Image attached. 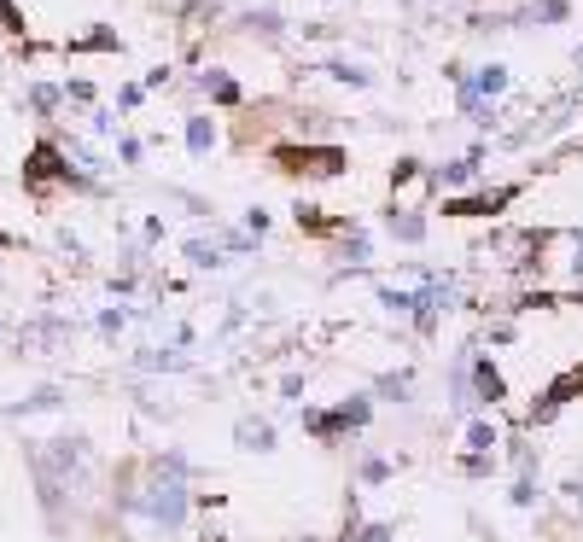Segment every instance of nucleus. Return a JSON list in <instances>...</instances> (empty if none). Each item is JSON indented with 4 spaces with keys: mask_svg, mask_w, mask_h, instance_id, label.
Listing matches in <instances>:
<instances>
[{
    "mask_svg": "<svg viewBox=\"0 0 583 542\" xmlns=\"http://www.w3.org/2000/svg\"><path fill=\"white\" fill-rule=\"evenodd\" d=\"M467 356H473V350H461V356H455V368H449V408H455V414H467V408H473V379H467Z\"/></svg>",
    "mask_w": 583,
    "mask_h": 542,
    "instance_id": "9b49d317",
    "label": "nucleus"
},
{
    "mask_svg": "<svg viewBox=\"0 0 583 542\" xmlns=\"http://www.w3.org/2000/svg\"><path fill=\"white\" fill-rule=\"evenodd\" d=\"M572 274L583 280V234H578V257H572Z\"/></svg>",
    "mask_w": 583,
    "mask_h": 542,
    "instance_id": "72a5a7b5",
    "label": "nucleus"
},
{
    "mask_svg": "<svg viewBox=\"0 0 583 542\" xmlns=\"http://www.w3.org/2000/svg\"><path fill=\"white\" fill-rule=\"evenodd\" d=\"M414 175H420V164H414V158H397V164H391V187H403Z\"/></svg>",
    "mask_w": 583,
    "mask_h": 542,
    "instance_id": "c756f323",
    "label": "nucleus"
},
{
    "mask_svg": "<svg viewBox=\"0 0 583 542\" xmlns=\"http://www.w3.org/2000/svg\"><path fill=\"white\" fill-rule=\"evenodd\" d=\"M18 344H24V356H47V350H65V344H70V315H53V309L30 315V321L18 327Z\"/></svg>",
    "mask_w": 583,
    "mask_h": 542,
    "instance_id": "20e7f679",
    "label": "nucleus"
},
{
    "mask_svg": "<svg viewBox=\"0 0 583 542\" xmlns=\"http://www.w3.org/2000/svg\"><path fill=\"white\" fill-rule=\"evenodd\" d=\"M344 257H350V263H356V269H362V263H368V257H374V245H368V234H362V228H356V222H350V228H344Z\"/></svg>",
    "mask_w": 583,
    "mask_h": 542,
    "instance_id": "412c9836",
    "label": "nucleus"
},
{
    "mask_svg": "<svg viewBox=\"0 0 583 542\" xmlns=\"http://www.w3.org/2000/svg\"><path fill=\"white\" fill-rule=\"evenodd\" d=\"M123 327H129V315H123V309H100V333H105V339H117Z\"/></svg>",
    "mask_w": 583,
    "mask_h": 542,
    "instance_id": "cd10ccee",
    "label": "nucleus"
},
{
    "mask_svg": "<svg viewBox=\"0 0 583 542\" xmlns=\"http://www.w3.org/2000/svg\"><path fill=\"white\" fill-rule=\"evenodd\" d=\"M140 94H146V88H140V82H129V88L117 94V105H123V111H135V105H140Z\"/></svg>",
    "mask_w": 583,
    "mask_h": 542,
    "instance_id": "473e14b6",
    "label": "nucleus"
},
{
    "mask_svg": "<svg viewBox=\"0 0 583 542\" xmlns=\"http://www.w3.org/2000/svg\"><path fill=\"white\" fill-rule=\"evenodd\" d=\"M59 100H65V88H53V82H35L30 88V111H41V117H47Z\"/></svg>",
    "mask_w": 583,
    "mask_h": 542,
    "instance_id": "5701e85b",
    "label": "nucleus"
},
{
    "mask_svg": "<svg viewBox=\"0 0 583 542\" xmlns=\"http://www.w3.org/2000/svg\"><path fill=\"white\" fill-rule=\"evenodd\" d=\"M275 164H280V170H309V175H339L344 170V152H339V146H280Z\"/></svg>",
    "mask_w": 583,
    "mask_h": 542,
    "instance_id": "39448f33",
    "label": "nucleus"
},
{
    "mask_svg": "<svg viewBox=\"0 0 583 542\" xmlns=\"http://www.w3.org/2000/svg\"><path fill=\"white\" fill-rule=\"evenodd\" d=\"M519 199V187H490V193H461V199H444L449 216H496Z\"/></svg>",
    "mask_w": 583,
    "mask_h": 542,
    "instance_id": "423d86ee",
    "label": "nucleus"
},
{
    "mask_svg": "<svg viewBox=\"0 0 583 542\" xmlns=\"http://www.w3.org/2000/svg\"><path fill=\"white\" fill-rule=\"evenodd\" d=\"M88 47H94V53H117L123 41H117L111 30H94V35H82V41H76V53H88Z\"/></svg>",
    "mask_w": 583,
    "mask_h": 542,
    "instance_id": "393cba45",
    "label": "nucleus"
},
{
    "mask_svg": "<svg viewBox=\"0 0 583 542\" xmlns=\"http://www.w3.org/2000/svg\"><path fill=\"white\" fill-rule=\"evenodd\" d=\"M210 146H216V123H210V117H187V152L205 158Z\"/></svg>",
    "mask_w": 583,
    "mask_h": 542,
    "instance_id": "f3484780",
    "label": "nucleus"
},
{
    "mask_svg": "<svg viewBox=\"0 0 583 542\" xmlns=\"http://www.w3.org/2000/svg\"><path fill=\"white\" fill-rule=\"evenodd\" d=\"M385 478H391V461L385 455H368L362 461V484H385Z\"/></svg>",
    "mask_w": 583,
    "mask_h": 542,
    "instance_id": "a878e982",
    "label": "nucleus"
},
{
    "mask_svg": "<svg viewBox=\"0 0 583 542\" xmlns=\"http://www.w3.org/2000/svg\"><path fill=\"white\" fill-rule=\"evenodd\" d=\"M461 111H467V117H473L479 129H490V123H496V105L484 100V94H473L467 82H461Z\"/></svg>",
    "mask_w": 583,
    "mask_h": 542,
    "instance_id": "6ab92c4d",
    "label": "nucleus"
},
{
    "mask_svg": "<svg viewBox=\"0 0 583 542\" xmlns=\"http://www.w3.org/2000/svg\"><path fill=\"white\" fill-rule=\"evenodd\" d=\"M508 496H514V508H531V502H537V467H525V473H519V484L508 490Z\"/></svg>",
    "mask_w": 583,
    "mask_h": 542,
    "instance_id": "b1692460",
    "label": "nucleus"
},
{
    "mask_svg": "<svg viewBox=\"0 0 583 542\" xmlns=\"http://www.w3.org/2000/svg\"><path fill=\"white\" fill-rule=\"evenodd\" d=\"M560 18H572V0H537L531 12H519V24H560Z\"/></svg>",
    "mask_w": 583,
    "mask_h": 542,
    "instance_id": "dca6fc26",
    "label": "nucleus"
},
{
    "mask_svg": "<svg viewBox=\"0 0 583 542\" xmlns=\"http://www.w3.org/2000/svg\"><path fill=\"white\" fill-rule=\"evenodd\" d=\"M88 461H94V449L82 432H70V438H41L30 449V467H35V490H41V508L59 513L65 508V490H76V478L88 473Z\"/></svg>",
    "mask_w": 583,
    "mask_h": 542,
    "instance_id": "f03ea898",
    "label": "nucleus"
},
{
    "mask_svg": "<svg viewBox=\"0 0 583 542\" xmlns=\"http://www.w3.org/2000/svg\"><path fill=\"white\" fill-rule=\"evenodd\" d=\"M496 426H490V420H473V426H467V449H473V455H496Z\"/></svg>",
    "mask_w": 583,
    "mask_h": 542,
    "instance_id": "aec40b11",
    "label": "nucleus"
},
{
    "mask_svg": "<svg viewBox=\"0 0 583 542\" xmlns=\"http://www.w3.org/2000/svg\"><path fill=\"white\" fill-rule=\"evenodd\" d=\"M391 537H397L391 525H356V531H350V542H391Z\"/></svg>",
    "mask_w": 583,
    "mask_h": 542,
    "instance_id": "bb28decb",
    "label": "nucleus"
},
{
    "mask_svg": "<svg viewBox=\"0 0 583 542\" xmlns=\"http://www.w3.org/2000/svg\"><path fill=\"white\" fill-rule=\"evenodd\" d=\"M59 403H65V391H59V385H35L30 397H24V403H12L6 414H41V408H59Z\"/></svg>",
    "mask_w": 583,
    "mask_h": 542,
    "instance_id": "4468645a",
    "label": "nucleus"
},
{
    "mask_svg": "<svg viewBox=\"0 0 583 542\" xmlns=\"http://www.w3.org/2000/svg\"><path fill=\"white\" fill-rule=\"evenodd\" d=\"M0 414H6V403H0Z\"/></svg>",
    "mask_w": 583,
    "mask_h": 542,
    "instance_id": "c9c22d12",
    "label": "nucleus"
},
{
    "mask_svg": "<svg viewBox=\"0 0 583 542\" xmlns=\"http://www.w3.org/2000/svg\"><path fill=\"white\" fill-rule=\"evenodd\" d=\"M327 76H333V82H350V88H368V82H374L368 70L350 65V59H333V65H327Z\"/></svg>",
    "mask_w": 583,
    "mask_h": 542,
    "instance_id": "4be33fe9",
    "label": "nucleus"
},
{
    "mask_svg": "<svg viewBox=\"0 0 583 542\" xmlns=\"http://www.w3.org/2000/svg\"><path fill=\"white\" fill-rule=\"evenodd\" d=\"M234 443H240V449H251V455H269V449H275V426L245 414L240 426H234Z\"/></svg>",
    "mask_w": 583,
    "mask_h": 542,
    "instance_id": "9d476101",
    "label": "nucleus"
},
{
    "mask_svg": "<svg viewBox=\"0 0 583 542\" xmlns=\"http://www.w3.org/2000/svg\"><path fill=\"white\" fill-rule=\"evenodd\" d=\"M187 473H193V467H187V455H181V449H164V455H152V461H146V478H140V484H123L117 508L152 519L158 531H181V525H187V502H193Z\"/></svg>",
    "mask_w": 583,
    "mask_h": 542,
    "instance_id": "f257e3e1",
    "label": "nucleus"
},
{
    "mask_svg": "<svg viewBox=\"0 0 583 542\" xmlns=\"http://www.w3.org/2000/svg\"><path fill=\"white\" fill-rule=\"evenodd\" d=\"M368 420H374V403H368V397H344L339 408H309L304 432L309 438H321V443H333L339 432H362Z\"/></svg>",
    "mask_w": 583,
    "mask_h": 542,
    "instance_id": "7ed1b4c3",
    "label": "nucleus"
},
{
    "mask_svg": "<svg viewBox=\"0 0 583 542\" xmlns=\"http://www.w3.org/2000/svg\"><path fill=\"white\" fill-rule=\"evenodd\" d=\"M479 164H484V152H467V158H455V164H438L426 181H432V193H455V187H467V181L479 175Z\"/></svg>",
    "mask_w": 583,
    "mask_h": 542,
    "instance_id": "6e6552de",
    "label": "nucleus"
},
{
    "mask_svg": "<svg viewBox=\"0 0 583 542\" xmlns=\"http://www.w3.org/2000/svg\"><path fill=\"white\" fill-rule=\"evenodd\" d=\"M467 379H473V403H502L508 397V385H502V373L490 368V356H467Z\"/></svg>",
    "mask_w": 583,
    "mask_h": 542,
    "instance_id": "0eeeda50",
    "label": "nucleus"
},
{
    "mask_svg": "<svg viewBox=\"0 0 583 542\" xmlns=\"http://www.w3.org/2000/svg\"><path fill=\"white\" fill-rule=\"evenodd\" d=\"M187 263L193 269H222L228 263V245L222 239H187Z\"/></svg>",
    "mask_w": 583,
    "mask_h": 542,
    "instance_id": "f8f14e48",
    "label": "nucleus"
},
{
    "mask_svg": "<svg viewBox=\"0 0 583 542\" xmlns=\"http://www.w3.org/2000/svg\"><path fill=\"white\" fill-rule=\"evenodd\" d=\"M572 304H583V280H578V292H572Z\"/></svg>",
    "mask_w": 583,
    "mask_h": 542,
    "instance_id": "f704fd0d",
    "label": "nucleus"
},
{
    "mask_svg": "<svg viewBox=\"0 0 583 542\" xmlns=\"http://www.w3.org/2000/svg\"><path fill=\"white\" fill-rule=\"evenodd\" d=\"M374 391H379V397H391V403H409V391H414V373H409V368H397V373H379V379H374Z\"/></svg>",
    "mask_w": 583,
    "mask_h": 542,
    "instance_id": "2eb2a0df",
    "label": "nucleus"
},
{
    "mask_svg": "<svg viewBox=\"0 0 583 542\" xmlns=\"http://www.w3.org/2000/svg\"><path fill=\"white\" fill-rule=\"evenodd\" d=\"M245 234H269V210H245Z\"/></svg>",
    "mask_w": 583,
    "mask_h": 542,
    "instance_id": "7c9ffc66",
    "label": "nucleus"
},
{
    "mask_svg": "<svg viewBox=\"0 0 583 542\" xmlns=\"http://www.w3.org/2000/svg\"><path fill=\"white\" fill-rule=\"evenodd\" d=\"M461 82H467V76H461ZM467 88H473V94H484V100H496V94L508 88V70H502V65H484L479 76L467 82Z\"/></svg>",
    "mask_w": 583,
    "mask_h": 542,
    "instance_id": "a211bd4d",
    "label": "nucleus"
},
{
    "mask_svg": "<svg viewBox=\"0 0 583 542\" xmlns=\"http://www.w3.org/2000/svg\"><path fill=\"white\" fill-rule=\"evenodd\" d=\"M385 234L403 239V245H420L426 239V216L420 210H385Z\"/></svg>",
    "mask_w": 583,
    "mask_h": 542,
    "instance_id": "1a4fd4ad",
    "label": "nucleus"
},
{
    "mask_svg": "<svg viewBox=\"0 0 583 542\" xmlns=\"http://www.w3.org/2000/svg\"><path fill=\"white\" fill-rule=\"evenodd\" d=\"M199 88H205L216 105H240V82H234V76H222V70H205V76H199Z\"/></svg>",
    "mask_w": 583,
    "mask_h": 542,
    "instance_id": "ddd939ff",
    "label": "nucleus"
},
{
    "mask_svg": "<svg viewBox=\"0 0 583 542\" xmlns=\"http://www.w3.org/2000/svg\"><path fill=\"white\" fill-rule=\"evenodd\" d=\"M490 467H496V455H473V449L461 455V473H473V478H484Z\"/></svg>",
    "mask_w": 583,
    "mask_h": 542,
    "instance_id": "c85d7f7f",
    "label": "nucleus"
},
{
    "mask_svg": "<svg viewBox=\"0 0 583 542\" xmlns=\"http://www.w3.org/2000/svg\"><path fill=\"white\" fill-rule=\"evenodd\" d=\"M280 391H286L292 403H304V379H298V373H286V379H280Z\"/></svg>",
    "mask_w": 583,
    "mask_h": 542,
    "instance_id": "2f4dec72",
    "label": "nucleus"
}]
</instances>
